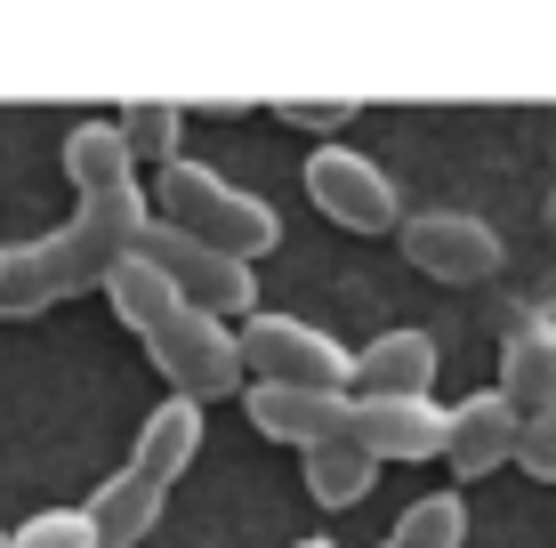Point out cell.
<instances>
[{
	"instance_id": "6da1fadb",
	"label": "cell",
	"mask_w": 556,
	"mask_h": 548,
	"mask_svg": "<svg viewBox=\"0 0 556 548\" xmlns=\"http://www.w3.org/2000/svg\"><path fill=\"white\" fill-rule=\"evenodd\" d=\"M153 226L146 186H113V194H89L56 234H33L9 251L0 267V315H41L56 298H81L138 251V234Z\"/></svg>"
},
{
	"instance_id": "7a4b0ae2",
	"label": "cell",
	"mask_w": 556,
	"mask_h": 548,
	"mask_svg": "<svg viewBox=\"0 0 556 548\" xmlns=\"http://www.w3.org/2000/svg\"><path fill=\"white\" fill-rule=\"evenodd\" d=\"M146 202H153L162 226H178V234H194V242H210V251H226V258H266L282 242L275 202L251 194V186H235L226 169H210V162H186V154L153 178Z\"/></svg>"
},
{
	"instance_id": "3957f363",
	"label": "cell",
	"mask_w": 556,
	"mask_h": 548,
	"mask_svg": "<svg viewBox=\"0 0 556 548\" xmlns=\"http://www.w3.org/2000/svg\"><path fill=\"white\" fill-rule=\"evenodd\" d=\"M242 331V371L266 387H315V395H355V347L331 339L306 315H251Z\"/></svg>"
},
{
	"instance_id": "277c9868",
	"label": "cell",
	"mask_w": 556,
	"mask_h": 548,
	"mask_svg": "<svg viewBox=\"0 0 556 548\" xmlns=\"http://www.w3.org/2000/svg\"><path fill=\"white\" fill-rule=\"evenodd\" d=\"M153 371L169 380V395H186V404H210V395H242L251 387V371H242V331L218 323V315L202 307H178L162 331L146 339Z\"/></svg>"
},
{
	"instance_id": "5b68a950",
	"label": "cell",
	"mask_w": 556,
	"mask_h": 548,
	"mask_svg": "<svg viewBox=\"0 0 556 548\" xmlns=\"http://www.w3.org/2000/svg\"><path fill=\"white\" fill-rule=\"evenodd\" d=\"M138 258H153V267L178 282L186 307L218 315V323H251V315H258V275H251V258H226V251H210V242L178 234V226H162V218L138 234Z\"/></svg>"
},
{
	"instance_id": "8992f818",
	"label": "cell",
	"mask_w": 556,
	"mask_h": 548,
	"mask_svg": "<svg viewBox=\"0 0 556 548\" xmlns=\"http://www.w3.org/2000/svg\"><path fill=\"white\" fill-rule=\"evenodd\" d=\"M299 178H306V202L331 226H348V234H395V226H404L395 178L371 154H355V145H306Z\"/></svg>"
},
{
	"instance_id": "52a82bcc",
	"label": "cell",
	"mask_w": 556,
	"mask_h": 548,
	"mask_svg": "<svg viewBox=\"0 0 556 548\" xmlns=\"http://www.w3.org/2000/svg\"><path fill=\"white\" fill-rule=\"evenodd\" d=\"M395 234H404V258L419 275H435V282H484V275H501V226L476 218V211H412Z\"/></svg>"
},
{
	"instance_id": "ba28073f",
	"label": "cell",
	"mask_w": 556,
	"mask_h": 548,
	"mask_svg": "<svg viewBox=\"0 0 556 548\" xmlns=\"http://www.w3.org/2000/svg\"><path fill=\"white\" fill-rule=\"evenodd\" d=\"M516 444H525V411L501 404V387H476L468 404L444 411V468H452L459 484L516 468Z\"/></svg>"
},
{
	"instance_id": "9c48e42d",
	"label": "cell",
	"mask_w": 556,
	"mask_h": 548,
	"mask_svg": "<svg viewBox=\"0 0 556 548\" xmlns=\"http://www.w3.org/2000/svg\"><path fill=\"white\" fill-rule=\"evenodd\" d=\"M348 436L371 451L379 468L388 460H435V451H444V404H435V395H355Z\"/></svg>"
},
{
	"instance_id": "30bf717a",
	"label": "cell",
	"mask_w": 556,
	"mask_h": 548,
	"mask_svg": "<svg viewBox=\"0 0 556 548\" xmlns=\"http://www.w3.org/2000/svg\"><path fill=\"white\" fill-rule=\"evenodd\" d=\"M242 411H251V428H258V436L315 451V444L348 436L355 395H315V387H266V380H251V387H242Z\"/></svg>"
},
{
	"instance_id": "8fae6325",
	"label": "cell",
	"mask_w": 556,
	"mask_h": 548,
	"mask_svg": "<svg viewBox=\"0 0 556 548\" xmlns=\"http://www.w3.org/2000/svg\"><path fill=\"white\" fill-rule=\"evenodd\" d=\"M435 339L428 331H379L371 347H355V395H435Z\"/></svg>"
},
{
	"instance_id": "7c38bea8",
	"label": "cell",
	"mask_w": 556,
	"mask_h": 548,
	"mask_svg": "<svg viewBox=\"0 0 556 548\" xmlns=\"http://www.w3.org/2000/svg\"><path fill=\"white\" fill-rule=\"evenodd\" d=\"M194 451H202V404L169 395V404H153V411H146L138 444H129V468H138L146 484H162V493H169V484L194 468Z\"/></svg>"
},
{
	"instance_id": "4fadbf2b",
	"label": "cell",
	"mask_w": 556,
	"mask_h": 548,
	"mask_svg": "<svg viewBox=\"0 0 556 548\" xmlns=\"http://www.w3.org/2000/svg\"><path fill=\"white\" fill-rule=\"evenodd\" d=\"M89 524H98V548H138L162 524V484H146L138 468H113L89 493Z\"/></svg>"
},
{
	"instance_id": "5bb4252c",
	"label": "cell",
	"mask_w": 556,
	"mask_h": 548,
	"mask_svg": "<svg viewBox=\"0 0 556 548\" xmlns=\"http://www.w3.org/2000/svg\"><path fill=\"white\" fill-rule=\"evenodd\" d=\"M501 404H516L525 420L556 404V323H548V315H532V323L508 339V355H501Z\"/></svg>"
},
{
	"instance_id": "9a60e30c",
	"label": "cell",
	"mask_w": 556,
	"mask_h": 548,
	"mask_svg": "<svg viewBox=\"0 0 556 548\" xmlns=\"http://www.w3.org/2000/svg\"><path fill=\"white\" fill-rule=\"evenodd\" d=\"M98 291L113 298V315H122V323L138 331V339H153V331L169 323V315L186 307V298H178V282H169L162 267H153V258H138V251H129L122 267H113V275L98 282Z\"/></svg>"
},
{
	"instance_id": "2e32d148",
	"label": "cell",
	"mask_w": 556,
	"mask_h": 548,
	"mask_svg": "<svg viewBox=\"0 0 556 548\" xmlns=\"http://www.w3.org/2000/svg\"><path fill=\"white\" fill-rule=\"evenodd\" d=\"M299 476H306V493H315V508H355V500H371L379 460L355 436H331V444L299 451Z\"/></svg>"
},
{
	"instance_id": "e0dca14e",
	"label": "cell",
	"mask_w": 556,
	"mask_h": 548,
	"mask_svg": "<svg viewBox=\"0 0 556 548\" xmlns=\"http://www.w3.org/2000/svg\"><path fill=\"white\" fill-rule=\"evenodd\" d=\"M65 178H73V194H113V186H138V162H129V145H122V129L113 122H81L65 138Z\"/></svg>"
},
{
	"instance_id": "ac0fdd59",
	"label": "cell",
	"mask_w": 556,
	"mask_h": 548,
	"mask_svg": "<svg viewBox=\"0 0 556 548\" xmlns=\"http://www.w3.org/2000/svg\"><path fill=\"white\" fill-rule=\"evenodd\" d=\"M122 145H129V162H178V145H186V105H169V98H138V105H122Z\"/></svg>"
},
{
	"instance_id": "d6986e66",
	"label": "cell",
	"mask_w": 556,
	"mask_h": 548,
	"mask_svg": "<svg viewBox=\"0 0 556 548\" xmlns=\"http://www.w3.org/2000/svg\"><path fill=\"white\" fill-rule=\"evenodd\" d=\"M459 540H468V500L459 493L412 500L404 517H395V533H388V548H459Z\"/></svg>"
},
{
	"instance_id": "ffe728a7",
	"label": "cell",
	"mask_w": 556,
	"mask_h": 548,
	"mask_svg": "<svg viewBox=\"0 0 556 548\" xmlns=\"http://www.w3.org/2000/svg\"><path fill=\"white\" fill-rule=\"evenodd\" d=\"M9 540L16 548H98V524H89V508H41V517H25Z\"/></svg>"
},
{
	"instance_id": "44dd1931",
	"label": "cell",
	"mask_w": 556,
	"mask_h": 548,
	"mask_svg": "<svg viewBox=\"0 0 556 548\" xmlns=\"http://www.w3.org/2000/svg\"><path fill=\"white\" fill-rule=\"evenodd\" d=\"M275 113H282L291 129H306V138H331V129L355 122V98H282Z\"/></svg>"
},
{
	"instance_id": "7402d4cb",
	"label": "cell",
	"mask_w": 556,
	"mask_h": 548,
	"mask_svg": "<svg viewBox=\"0 0 556 548\" xmlns=\"http://www.w3.org/2000/svg\"><path fill=\"white\" fill-rule=\"evenodd\" d=\"M516 468H525V476H541V484H556V404H548V411H532V420H525V444H516Z\"/></svg>"
},
{
	"instance_id": "603a6c76",
	"label": "cell",
	"mask_w": 556,
	"mask_h": 548,
	"mask_svg": "<svg viewBox=\"0 0 556 548\" xmlns=\"http://www.w3.org/2000/svg\"><path fill=\"white\" fill-rule=\"evenodd\" d=\"M291 548H339V540H323V533H306V540H291Z\"/></svg>"
},
{
	"instance_id": "cb8c5ba5",
	"label": "cell",
	"mask_w": 556,
	"mask_h": 548,
	"mask_svg": "<svg viewBox=\"0 0 556 548\" xmlns=\"http://www.w3.org/2000/svg\"><path fill=\"white\" fill-rule=\"evenodd\" d=\"M548 226H556V194H548Z\"/></svg>"
},
{
	"instance_id": "d4e9b609",
	"label": "cell",
	"mask_w": 556,
	"mask_h": 548,
	"mask_svg": "<svg viewBox=\"0 0 556 548\" xmlns=\"http://www.w3.org/2000/svg\"><path fill=\"white\" fill-rule=\"evenodd\" d=\"M0 548H16V540H9V533H0Z\"/></svg>"
},
{
	"instance_id": "484cf974",
	"label": "cell",
	"mask_w": 556,
	"mask_h": 548,
	"mask_svg": "<svg viewBox=\"0 0 556 548\" xmlns=\"http://www.w3.org/2000/svg\"><path fill=\"white\" fill-rule=\"evenodd\" d=\"M0 267H9V251H0Z\"/></svg>"
}]
</instances>
